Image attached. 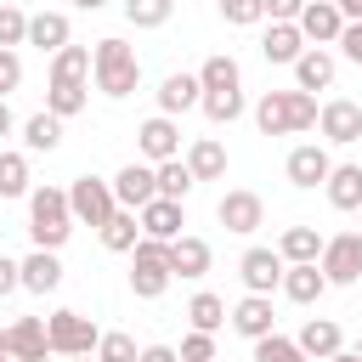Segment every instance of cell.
I'll use <instances>...</instances> for the list:
<instances>
[{
	"label": "cell",
	"mask_w": 362,
	"mask_h": 362,
	"mask_svg": "<svg viewBox=\"0 0 362 362\" xmlns=\"http://www.w3.org/2000/svg\"><path fill=\"white\" fill-rule=\"evenodd\" d=\"M255 124H260V136H300L317 124V96L311 90H266L255 102Z\"/></svg>",
	"instance_id": "obj_1"
},
{
	"label": "cell",
	"mask_w": 362,
	"mask_h": 362,
	"mask_svg": "<svg viewBox=\"0 0 362 362\" xmlns=\"http://www.w3.org/2000/svg\"><path fill=\"white\" fill-rule=\"evenodd\" d=\"M28 238H34V249H51V255L74 238V215H68L62 187H28Z\"/></svg>",
	"instance_id": "obj_2"
},
{
	"label": "cell",
	"mask_w": 362,
	"mask_h": 362,
	"mask_svg": "<svg viewBox=\"0 0 362 362\" xmlns=\"http://www.w3.org/2000/svg\"><path fill=\"white\" fill-rule=\"evenodd\" d=\"M90 74H96V90L102 96H130L141 85V57H136V45H124L119 34H107L90 51Z\"/></svg>",
	"instance_id": "obj_3"
},
{
	"label": "cell",
	"mask_w": 362,
	"mask_h": 362,
	"mask_svg": "<svg viewBox=\"0 0 362 362\" xmlns=\"http://www.w3.org/2000/svg\"><path fill=\"white\" fill-rule=\"evenodd\" d=\"M113 181H102V175H74V187H68V215H74V226H107L113 221Z\"/></svg>",
	"instance_id": "obj_4"
},
{
	"label": "cell",
	"mask_w": 362,
	"mask_h": 362,
	"mask_svg": "<svg viewBox=\"0 0 362 362\" xmlns=\"http://www.w3.org/2000/svg\"><path fill=\"white\" fill-rule=\"evenodd\" d=\"M170 243H153V238H141L136 249H130V288H136V300H158L164 288H170Z\"/></svg>",
	"instance_id": "obj_5"
},
{
	"label": "cell",
	"mask_w": 362,
	"mask_h": 362,
	"mask_svg": "<svg viewBox=\"0 0 362 362\" xmlns=\"http://www.w3.org/2000/svg\"><path fill=\"white\" fill-rule=\"evenodd\" d=\"M45 339H51V356H96V322L85 311H51L45 317Z\"/></svg>",
	"instance_id": "obj_6"
},
{
	"label": "cell",
	"mask_w": 362,
	"mask_h": 362,
	"mask_svg": "<svg viewBox=\"0 0 362 362\" xmlns=\"http://www.w3.org/2000/svg\"><path fill=\"white\" fill-rule=\"evenodd\" d=\"M317 272L328 277V288L339 283H356L362 277V232H334V238H322V255H317Z\"/></svg>",
	"instance_id": "obj_7"
},
{
	"label": "cell",
	"mask_w": 362,
	"mask_h": 362,
	"mask_svg": "<svg viewBox=\"0 0 362 362\" xmlns=\"http://www.w3.org/2000/svg\"><path fill=\"white\" fill-rule=\"evenodd\" d=\"M215 221H221L226 232L249 238V232H260V226H266V198H260V192H249V187H232V192H221Z\"/></svg>",
	"instance_id": "obj_8"
},
{
	"label": "cell",
	"mask_w": 362,
	"mask_h": 362,
	"mask_svg": "<svg viewBox=\"0 0 362 362\" xmlns=\"http://www.w3.org/2000/svg\"><path fill=\"white\" fill-rule=\"evenodd\" d=\"M317 130H322L334 147H351V141H362V107H356L351 96H334V102L317 107Z\"/></svg>",
	"instance_id": "obj_9"
},
{
	"label": "cell",
	"mask_w": 362,
	"mask_h": 362,
	"mask_svg": "<svg viewBox=\"0 0 362 362\" xmlns=\"http://www.w3.org/2000/svg\"><path fill=\"white\" fill-rule=\"evenodd\" d=\"M6 356H11V362H45V356H51L45 317H17V322H6Z\"/></svg>",
	"instance_id": "obj_10"
},
{
	"label": "cell",
	"mask_w": 362,
	"mask_h": 362,
	"mask_svg": "<svg viewBox=\"0 0 362 362\" xmlns=\"http://www.w3.org/2000/svg\"><path fill=\"white\" fill-rule=\"evenodd\" d=\"M294 28L305 34V45H334V40H339V28H345V17H339V6H334V0H305V6H300V17H294Z\"/></svg>",
	"instance_id": "obj_11"
},
{
	"label": "cell",
	"mask_w": 362,
	"mask_h": 362,
	"mask_svg": "<svg viewBox=\"0 0 362 362\" xmlns=\"http://www.w3.org/2000/svg\"><path fill=\"white\" fill-rule=\"evenodd\" d=\"M136 147H141V158H147V164L181 158V124H175V119H164V113H153V119L136 130Z\"/></svg>",
	"instance_id": "obj_12"
},
{
	"label": "cell",
	"mask_w": 362,
	"mask_h": 362,
	"mask_svg": "<svg viewBox=\"0 0 362 362\" xmlns=\"http://www.w3.org/2000/svg\"><path fill=\"white\" fill-rule=\"evenodd\" d=\"M328 170H334V158H328V147H317V141H300V147L288 153V164H283V175H288L300 192L322 187V181H328Z\"/></svg>",
	"instance_id": "obj_13"
},
{
	"label": "cell",
	"mask_w": 362,
	"mask_h": 362,
	"mask_svg": "<svg viewBox=\"0 0 362 362\" xmlns=\"http://www.w3.org/2000/svg\"><path fill=\"white\" fill-rule=\"evenodd\" d=\"M238 277H243V288L249 294H272L277 283H283V255L277 249H243V260H238Z\"/></svg>",
	"instance_id": "obj_14"
},
{
	"label": "cell",
	"mask_w": 362,
	"mask_h": 362,
	"mask_svg": "<svg viewBox=\"0 0 362 362\" xmlns=\"http://www.w3.org/2000/svg\"><path fill=\"white\" fill-rule=\"evenodd\" d=\"M226 322L255 345V339H266V334H277V317H272V294H243L232 311H226Z\"/></svg>",
	"instance_id": "obj_15"
},
{
	"label": "cell",
	"mask_w": 362,
	"mask_h": 362,
	"mask_svg": "<svg viewBox=\"0 0 362 362\" xmlns=\"http://www.w3.org/2000/svg\"><path fill=\"white\" fill-rule=\"evenodd\" d=\"M158 198V181H153V164H124L119 175H113V204L119 209H141V204H153Z\"/></svg>",
	"instance_id": "obj_16"
},
{
	"label": "cell",
	"mask_w": 362,
	"mask_h": 362,
	"mask_svg": "<svg viewBox=\"0 0 362 362\" xmlns=\"http://www.w3.org/2000/svg\"><path fill=\"white\" fill-rule=\"evenodd\" d=\"M334 74H339V62H334V51L328 45H305L300 51V62H294V90H328L334 85Z\"/></svg>",
	"instance_id": "obj_17"
},
{
	"label": "cell",
	"mask_w": 362,
	"mask_h": 362,
	"mask_svg": "<svg viewBox=\"0 0 362 362\" xmlns=\"http://www.w3.org/2000/svg\"><path fill=\"white\" fill-rule=\"evenodd\" d=\"M136 221H141V238H153V243H175V238H181V226H187L181 204H170V198L141 204V209H136Z\"/></svg>",
	"instance_id": "obj_18"
},
{
	"label": "cell",
	"mask_w": 362,
	"mask_h": 362,
	"mask_svg": "<svg viewBox=\"0 0 362 362\" xmlns=\"http://www.w3.org/2000/svg\"><path fill=\"white\" fill-rule=\"evenodd\" d=\"M23 45H40L45 57H57L62 45H74V23H68V11H34Z\"/></svg>",
	"instance_id": "obj_19"
},
{
	"label": "cell",
	"mask_w": 362,
	"mask_h": 362,
	"mask_svg": "<svg viewBox=\"0 0 362 362\" xmlns=\"http://www.w3.org/2000/svg\"><path fill=\"white\" fill-rule=\"evenodd\" d=\"M198 102H204L198 74H164V85H158V113H164V119H181V113H192Z\"/></svg>",
	"instance_id": "obj_20"
},
{
	"label": "cell",
	"mask_w": 362,
	"mask_h": 362,
	"mask_svg": "<svg viewBox=\"0 0 362 362\" xmlns=\"http://www.w3.org/2000/svg\"><path fill=\"white\" fill-rule=\"evenodd\" d=\"M17 277H23L28 294H51V288H62V260L51 249H34V255L17 260Z\"/></svg>",
	"instance_id": "obj_21"
},
{
	"label": "cell",
	"mask_w": 362,
	"mask_h": 362,
	"mask_svg": "<svg viewBox=\"0 0 362 362\" xmlns=\"http://www.w3.org/2000/svg\"><path fill=\"white\" fill-rule=\"evenodd\" d=\"M294 345L305 351V362H311V356H322V362H328L334 351H345V328H339L334 317H311V322L294 334Z\"/></svg>",
	"instance_id": "obj_22"
},
{
	"label": "cell",
	"mask_w": 362,
	"mask_h": 362,
	"mask_svg": "<svg viewBox=\"0 0 362 362\" xmlns=\"http://www.w3.org/2000/svg\"><path fill=\"white\" fill-rule=\"evenodd\" d=\"M322 192H328V204H334L339 215L362 209V164H334L328 181H322Z\"/></svg>",
	"instance_id": "obj_23"
},
{
	"label": "cell",
	"mask_w": 362,
	"mask_h": 362,
	"mask_svg": "<svg viewBox=\"0 0 362 362\" xmlns=\"http://www.w3.org/2000/svg\"><path fill=\"white\" fill-rule=\"evenodd\" d=\"M277 255H283V266H317V255H322V232H317V226H283Z\"/></svg>",
	"instance_id": "obj_24"
},
{
	"label": "cell",
	"mask_w": 362,
	"mask_h": 362,
	"mask_svg": "<svg viewBox=\"0 0 362 362\" xmlns=\"http://www.w3.org/2000/svg\"><path fill=\"white\" fill-rule=\"evenodd\" d=\"M209 260H215V249H209L204 238H192V232H181V238L170 243V272H175V277H204Z\"/></svg>",
	"instance_id": "obj_25"
},
{
	"label": "cell",
	"mask_w": 362,
	"mask_h": 362,
	"mask_svg": "<svg viewBox=\"0 0 362 362\" xmlns=\"http://www.w3.org/2000/svg\"><path fill=\"white\" fill-rule=\"evenodd\" d=\"M181 164L192 170V181H221V175H226V147H221L215 136H198Z\"/></svg>",
	"instance_id": "obj_26"
},
{
	"label": "cell",
	"mask_w": 362,
	"mask_h": 362,
	"mask_svg": "<svg viewBox=\"0 0 362 362\" xmlns=\"http://www.w3.org/2000/svg\"><path fill=\"white\" fill-rule=\"evenodd\" d=\"M260 51H266V62H300V51H305V34L294 28V23H272L266 28V40H260Z\"/></svg>",
	"instance_id": "obj_27"
},
{
	"label": "cell",
	"mask_w": 362,
	"mask_h": 362,
	"mask_svg": "<svg viewBox=\"0 0 362 362\" xmlns=\"http://www.w3.org/2000/svg\"><path fill=\"white\" fill-rule=\"evenodd\" d=\"M198 85H204V96H215V90H243V68H238V57L215 51V57L198 68Z\"/></svg>",
	"instance_id": "obj_28"
},
{
	"label": "cell",
	"mask_w": 362,
	"mask_h": 362,
	"mask_svg": "<svg viewBox=\"0 0 362 362\" xmlns=\"http://www.w3.org/2000/svg\"><path fill=\"white\" fill-rule=\"evenodd\" d=\"M294 305H311V300H322V288H328V277L317 272V266H283V283H277Z\"/></svg>",
	"instance_id": "obj_29"
},
{
	"label": "cell",
	"mask_w": 362,
	"mask_h": 362,
	"mask_svg": "<svg viewBox=\"0 0 362 362\" xmlns=\"http://www.w3.org/2000/svg\"><path fill=\"white\" fill-rule=\"evenodd\" d=\"M90 79V45H62L51 57V85H85Z\"/></svg>",
	"instance_id": "obj_30"
},
{
	"label": "cell",
	"mask_w": 362,
	"mask_h": 362,
	"mask_svg": "<svg viewBox=\"0 0 362 362\" xmlns=\"http://www.w3.org/2000/svg\"><path fill=\"white\" fill-rule=\"evenodd\" d=\"M23 147H28V153H57V147H62V119H57V113H34V119L23 124Z\"/></svg>",
	"instance_id": "obj_31"
},
{
	"label": "cell",
	"mask_w": 362,
	"mask_h": 362,
	"mask_svg": "<svg viewBox=\"0 0 362 362\" xmlns=\"http://www.w3.org/2000/svg\"><path fill=\"white\" fill-rule=\"evenodd\" d=\"M153 181H158V198H170V204H181L198 181H192V170L181 164V158H164V164H153Z\"/></svg>",
	"instance_id": "obj_32"
},
{
	"label": "cell",
	"mask_w": 362,
	"mask_h": 362,
	"mask_svg": "<svg viewBox=\"0 0 362 362\" xmlns=\"http://www.w3.org/2000/svg\"><path fill=\"white\" fill-rule=\"evenodd\" d=\"M141 243V221L130 215V209H113V221L102 226V249H113V255H130Z\"/></svg>",
	"instance_id": "obj_33"
},
{
	"label": "cell",
	"mask_w": 362,
	"mask_h": 362,
	"mask_svg": "<svg viewBox=\"0 0 362 362\" xmlns=\"http://www.w3.org/2000/svg\"><path fill=\"white\" fill-rule=\"evenodd\" d=\"M187 322H192V334H215V328L226 322V300L209 294V288L192 294V300H187Z\"/></svg>",
	"instance_id": "obj_34"
},
{
	"label": "cell",
	"mask_w": 362,
	"mask_h": 362,
	"mask_svg": "<svg viewBox=\"0 0 362 362\" xmlns=\"http://www.w3.org/2000/svg\"><path fill=\"white\" fill-rule=\"evenodd\" d=\"M85 102H90V85H51L45 90V113H57V119L85 113Z\"/></svg>",
	"instance_id": "obj_35"
},
{
	"label": "cell",
	"mask_w": 362,
	"mask_h": 362,
	"mask_svg": "<svg viewBox=\"0 0 362 362\" xmlns=\"http://www.w3.org/2000/svg\"><path fill=\"white\" fill-rule=\"evenodd\" d=\"M0 198H28V153H0Z\"/></svg>",
	"instance_id": "obj_36"
},
{
	"label": "cell",
	"mask_w": 362,
	"mask_h": 362,
	"mask_svg": "<svg viewBox=\"0 0 362 362\" xmlns=\"http://www.w3.org/2000/svg\"><path fill=\"white\" fill-rule=\"evenodd\" d=\"M175 11V0H124V23L130 28H164Z\"/></svg>",
	"instance_id": "obj_37"
},
{
	"label": "cell",
	"mask_w": 362,
	"mask_h": 362,
	"mask_svg": "<svg viewBox=\"0 0 362 362\" xmlns=\"http://www.w3.org/2000/svg\"><path fill=\"white\" fill-rule=\"evenodd\" d=\"M198 107H204L209 124H232V119H243V90H215V96H204Z\"/></svg>",
	"instance_id": "obj_38"
},
{
	"label": "cell",
	"mask_w": 362,
	"mask_h": 362,
	"mask_svg": "<svg viewBox=\"0 0 362 362\" xmlns=\"http://www.w3.org/2000/svg\"><path fill=\"white\" fill-rule=\"evenodd\" d=\"M28 40V11H17L11 0H0V51H17Z\"/></svg>",
	"instance_id": "obj_39"
},
{
	"label": "cell",
	"mask_w": 362,
	"mask_h": 362,
	"mask_svg": "<svg viewBox=\"0 0 362 362\" xmlns=\"http://www.w3.org/2000/svg\"><path fill=\"white\" fill-rule=\"evenodd\" d=\"M255 362H305V351L283 334H266V339H255Z\"/></svg>",
	"instance_id": "obj_40"
},
{
	"label": "cell",
	"mask_w": 362,
	"mask_h": 362,
	"mask_svg": "<svg viewBox=\"0 0 362 362\" xmlns=\"http://www.w3.org/2000/svg\"><path fill=\"white\" fill-rule=\"evenodd\" d=\"M136 356H141V351H136V339H130V334H119V328L96 339V362H136Z\"/></svg>",
	"instance_id": "obj_41"
},
{
	"label": "cell",
	"mask_w": 362,
	"mask_h": 362,
	"mask_svg": "<svg viewBox=\"0 0 362 362\" xmlns=\"http://www.w3.org/2000/svg\"><path fill=\"white\" fill-rule=\"evenodd\" d=\"M221 17H226L232 28H249V23H260L266 11H260V0H221Z\"/></svg>",
	"instance_id": "obj_42"
},
{
	"label": "cell",
	"mask_w": 362,
	"mask_h": 362,
	"mask_svg": "<svg viewBox=\"0 0 362 362\" xmlns=\"http://www.w3.org/2000/svg\"><path fill=\"white\" fill-rule=\"evenodd\" d=\"M175 356H181V362H215V334H187Z\"/></svg>",
	"instance_id": "obj_43"
},
{
	"label": "cell",
	"mask_w": 362,
	"mask_h": 362,
	"mask_svg": "<svg viewBox=\"0 0 362 362\" xmlns=\"http://www.w3.org/2000/svg\"><path fill=\"white\" fill-rule=\"evenodd\" d=\"M23 85V57L17 51H0V96H11Z\"/></svg>",
	"instance_id": "obj_44"
},
{
	"label": "cell",
	"mask_w": 362,
	"mask_h": 362,
	"mask_svg": "<svg viewBox=\"0 0 362 362\" xmlns=\"http://www.w3.org/2000/svg\"><path fill=\"white\" fill-rule=\"evenodd\" d=\"M334 45H339V51H345V57H351V62H356V68H362V23H345V28H339V40H334Z\"/></svg>",
	"instance_id": "obj_45"
},
{
	"label": "cell",
	"mask_w": 362,
	"mask_h": 362,
	"mask_svg": "<svg viewBox=\"0 0 362 362\" xmlns=\"http://www.w3.org/2000/svg\"><path fill=\"white\" fill-rule=\"evenodd\" d=\"M300 6H305V0H260V11H266L272 23H294V17H300Z\"/></svg>",
	"instance_id": "obj_46"
},
{
	"label": "cell",
	"mask_w": 362,
	"mask_h": 362,
	"mask_svg": "<svg viewBox=\"0 0 362 362\" xmlns=\"http://www.w3.org/2000/svg\"><path fill=\"white\" fill-rule=\"evenodd\" d=\"M17 288H23V277H17V260H6V255H0V300H6V294H17Z\"/></svg>",
	"instance_id": "obj_47"
},
{
	"label": "cell",
	"mask_w": 362,
	"mask_h": 362,
	"mask_svg": "<svg viewBox=\"0 0 362 362\" xmlns=\"http://www.w3.org/2000/svg\"><path fill=\"white\" fill-rule=\"evenodd\" d=\"M136 362H181V356H175V345H141Z\"/></svg>",
	"instance_id": "obj_48"
},
{
	"label": "cell",
	"mask_w": 362,
	"mask_h": 362,
	"mask_svg": "<svg viewBox=\"0 0 362 362\" xmlns=\"http://www.w3.org/2000/svg\"><path fill=\"white\" fill-rule=\"evenodd\" d=\"M334 6H339V17H345V23H362V0H334Z\"/></svg>",
	"instance_id": "obj_49"
},
{
	"label": "cell",
	"mask_w": 362,
	"mask_h": 362,
	"mask_svg": "<svg viewBox=\"0 0 362 362\" xmlns=\"http://www.w3.org/2000/svg\"><path fill=\"white\" fill-rule=\"evenodd\" d=\"M17 130V119H11V107H6V96H0V136H11Z\"/></svg>",
	"instance_id": "obj_50"
},
{
	"label": "cell",
	"mask_w": 362,
	"mask_h": 362,
	"mask_svg": "<svg viewBox=\"0 0 362 362\" xmlns=\"http://www.w3.org/2000/svg\"><path fill=\"white\" fill-rule=\"evenodd\" d=\"M328 362H362V351H334Z\"/></svg>",
	"instance_id": "obj_51"
},
{
	"label": "cell",
	"mask_w": 362,
	"mask_h": 362,
	"mask_svg": "<svg viewBox=\"0 0 362 362\" xmlns=\"http://www.w3.org/2000/svg\"><path fill=\"white\" fill-rule=\"evenodd\" d=\"M74 6H79V11H102L107 0H74Z\"/></svg>",
	"instance_id": "obj_52"
},
{
	"label": "cell",
	"mask_w": 362,
	"mask_h": 362,
	"mask_svg": "<svg viewBox=\"0 0 362 362\" xmlns=\"http://www.w3.org/2000/svg\"><path fill=\"white\" fill-rule=\"evenodd\" d=\"M0 356H6V328H0Z\"/></svg>",
	"instance_id": "obj_53"
},
{
	"label": "cell",
	"mask_w": 362,
	"mask_h": 362,
	"mask_svg": "<svg viewBox=\"0 0 362 362\" xmlns=\"http://www.w3.org/2000/svg\"><path fill=\"white\" fill-rule=\"evenodd\" d=\"M68 362H96V356H68Z\"/></svg>",
	"instance_id": "obj_54"
},
{
	"label": "cell",
	"mask_w": 362,
	"mask_h": 362,
	"mask_svg": "<svg viewBox=\"0 0 362 362\" xmlns=\"http://www.w3.org/2000/svg\"><path fill=\"white\" fill-rule=\"evenodd\" d=\"M356 351H362V334H356Z\"/></svg>",
	"instance_id": "obj_55"
},
{
	"label": "cell",
	"mask_w": 362,
	"mask_h": 362,
	"mask_svg": "<svg viewBox=\"0 0 362 362\" xmlns=\"http://www.w3.org/2000/svg\"><path fill=\"white\" fill-rule=\"evenodd\" d=\"M0 362H11V356H0Z\"/></svg>",
	"instance_id": "obj_56"
},
{
	"label": "cell",
	"mask_w": 362,
	"mask_h": 362,
	"mask_svg": "<svg viewBox=\"0 0 362 362\" xmlns=\"http://www.w3.org/2000/svg\"><path fill=\"white\" fill-rule=\"evenodd\" d=\"M356 215H362V209H356Z\"/></svg>",
	"instance_id": "obj_57"
}]
</instances>
